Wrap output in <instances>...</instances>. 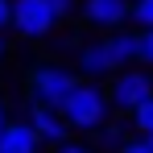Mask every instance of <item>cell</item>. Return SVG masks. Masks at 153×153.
Returning <instances> with one entry per match:
<instances>
[{"instance_id":"1","label":"cell","mask_w":153,"mask_h":153,"mask_svg":"<svg viewBox=\"0 0 153 153\" xmlns=\"http://www.w3.org/2000/svg\"><path fill=\"white\" fill-rule=\"evenodd\" d=\"M62 124L66 128H79V132H95V128L108 120V91L100 83H75V91L62 100L58 108Z\"/></svg>"},{"instance_id":"2","label":"cell","mask_w":153,"mask_h":153,"mask_svg":"<svg viewBox=\"0 0 153 153\" xmlns=\"http://www.w3.org/2000/svg\"><path fill=\"white\" fill-rule=\"evenodd\" d=\"M79 79L66 71V66H37L33 75H29V95H33V103H42V108H62V100L75 91Z\"/></svg>"},{"instance_id":"3","label":"cell","mask_w":153,"mask_h":153,"mask_svg":"<svg viewBox=\"0 0 153 153\" xmlns=\"http://www.w3.org/2000/svg\"><path fill=\"white\" fill-rule=\"evenodd\" d=\"M153 95V75L149 71H120L108 87V108H120V112H132Z\"/></svg>"},{"instance_id":"4","label":"cell","mask_w":153,"mask_h":153,"mask_svg":"<svg viewBox=\"0 0 153 153\" xmlns=\"http://www.w3.org/2000/svg\"><path fill=\"white\" fill-rule=\"evenodd\" d=\"M8 4H13V17H8V25L17 29L21 37H46V33L58 25L46 0H8Z\"/></svg>"},{"instance_id":"5","label":"cell","mask_w":153,"mask_h":153,"mask_svg":"<svg viewBox=\"0 0 153 153\" xmlns=\"http://www.w3.org/2000/svg\"><path fill=\"white\" fill-rule=\"evenodd\" d=\"M29 128H33V137L42 141V145H62L66 141V132L71 128L62 124V116L54 112V108H42V103H33L29 108V120H25Z\"/></svg>"},{"instance_id":"6","label":"cell","mask_w":153,"mask_h":153,"mask_svg":"<svg viewBox=\"0 0 153 153\" xmlns=\"http://www.w3.org/2000/svg\"><path fill=\"white\" fill-rule=\"evenodd\" d=\"M128 17V0H87V21L100 29H120Z\"/></svg>"},{"instance_id":"7","label":"cell","mask_w":153,"mask_h":153,"mask_svg":"<svg viewBox=\"0 0 153 153\" xmlns=\"http://www.w3.org/2000/svg\"><path fill=\"white\" fill-rule=\"evenodd\" d=\"M103 46H108V58H112V66H116V71H120V66H132V62H137V46H141V42H137V33H128V29H116V33H112V37H103Z\"/></svg>"},{"instance_id":"8","label":"cell","mask_w":153,"mask_h":153,"mask_svg":"<svg viewBox=\"0 0 153 153\" xmlns=\"http://www.w3.org/2000/svg\"><path fill=\"white\" fill-rule=\"evenodd\" d=\"M37 149H42V141L33 137L29 124H4V132H0V153H37Z\"/></svg>"},{"instance_id":"9","label":"cell","mask_w":153,"mask_h":153,"mask_svg":"<svg viewBox=\"0 0 153 153\" xmlns=\"http://www.w3.org/2000/svg\"><path fill=\"white\" fill-rule=\"evenodd\" d=\"M79 71H83L87 79L112 75L116 66H112V58H108V46H103V42H91V46H83V50H79Z\"/></svg>"},{"instance_id":"10","label":"cell","mask_w":153,"mask_h":153,"mask_svg":"<svg viewBox=\"0 0 153 153\" xmlns=\"http://www.w3.org/2000/svg\"><path fill=\"white\" fill-rule=\"evenodd\" d=\"M95 132H100V145H103V149H120V145L128 141V128L116 124V120H103Z\"/></svg>"},{"instance_id":"11","label":"cell","mask_w":153,"mask_h":153,"mask_svg":"<svg viewBox=\"0 0 153 153\" xmlns=\"http://www.w3.org/2000/svg\"><path fill=\"white\" fill-rule=\"evenodd\" d=\"M128 120H132V128H137L141 137H149V132H153V95L141 103V108H132V112H128Z\"/></svg>"},{"instance_id":"12","label":"cell","mask_w":153,"mask_h":153,"mask_svg":"<svg viewBox=\"0 0 153 153\" xmlns=\"http://www.w3.org/2000/svg\"><path fill=\"white\" fill-rule=\"evenodd\" d=\"M128 17L141 29H153V0H132V4H128Z\"/></svg>"},{"instance_id":"13","label":"cell","mask_w":153,"mask_h":153,"mask_svg":"<svg viewBox=\"0 0 153 153\" xmlns=\"http://www.w3.org/2000/svg\"><path fill=\"white\" fill-rule=\"evenodd\" d=\"M137 62H145V66H153V29H141L137 33Z\"/></svg>"},{"instance_id":"14","label":"cell","mask_w":153,"mask_h":153,"mask_svg":"<svg viewBox=\"0 0 153 153\" xmlns=\"http://www.w3.org/2000/svg\"><path fill=\"white\" fill-rule=\"evenodd\" d=\"M116 153H153V149H149V145H145V137H137V141L128 137V141H124V145H120V149H116Z\"/></svg>"},{"instance_id":"15","label":"cell","mask_w":153,"mask_h":153,"mask_svg":"<svg viewBox=\"0 0 153 153\" xmlns=\"http://www.w3.org/2000/svg\"><path fill=\"white\" fill-rule=\"evenodd\" d=\"M46 4H50V13H54V21H62V17H66V13H71V8H75V0H46Z\"/></svg>"},{"instance_id":"16","label":"cell","mask_w":153,"mask_h":153,"mask_svg":"<svg viewBox=\"0 0 153 153\" xmlns=\"http://www.w3.org/2000/svg\"><path fill=\"white\" fill-rule=\"evenodd\" d=\"M58 153H95V149H91V145H75V141H62Z\"/></svg>"},{"instance_id":"17","label":"cell","mask_w":153,"mask_h":153,"mask_svg":"<svg viewBox=\"0 0 153 153\" xmlns=\"http://www.w3.org/2000/svg\"><path fill=\"white\" fill-rule=\"evenodd\" d=\"M8 17H13V4H8V0H0V29L8 25Z\"/></svg>"},{"instance_id":"18","label":"cell","mask_w":153,"mask_h":153,"mask_svg":"<svg viewBox=\"0 0 153 153\" xmlns=\"http://www.w3.org/2000/svg\"><path fill=\"white\" fill-rule=\"evenodd\" d=\"M4 124H8V120H4V103H0V132H4Z\"/></svg>"},{"instance_id":"19","label":"cell","mask_w":153,"mask_h":153,"mask_svg":"<svg viewBox=\"0 0 153 153\" xmlns=\"http://www.w3.org/2000/svg\"><path fill=\"white\" fill-rule=\"evenodd\" d=\"M4 50H8V42H4V37H0V58H4Z\"/></svg>"},{"instance_id":"20","label":"cell","mask_w":153,"mask_h":153,"mask_svg":"<svg viewBox=\"0 0 153 153\" xmlns=\"http://www.w3.org/2000/svg\"><path fill=\"white\" fill-rule=\"evenodd\" d=\"M145 145H149V149H153V132H149V137H145Z\"/></svg>"}]
</instances>
